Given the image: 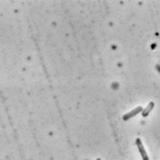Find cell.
I'll use <instances>...</instances> for the list:
<instances>
[{
    "mask_svg": "<svg viewBox=\"0 0 160 160\" xmlns=\"http://www.w3.org/2000/svg\"><path fill=\"white\" fill-rule=\"evenodd\" d=\"M136 145L138 147V150H139V152H140V154L142 156L143 160H149L148 155H147V153H146V151H145V149L144 147V145L142 143V140L140 138H137L136 139Z\"/></svg>",
    "mask_w": 160,
    "mask_h": 160,
    "instance_id": "7a4b0ae2",
    "label": "cell"
},
{
    "mask_svg": "<svg viewBox=\"0 0 160 160\" xmlns=\"http://www.w3.org/2000/svg\"><path fill=\"white\" fill-rule=\"evenodd\" d=\"M142 111H143V107L141 106H139V107H135L134 109H133L132 111H130V112L126 113L125 115H123V118L122 119H123V120L127 121L130 119H132V118L135 117L136 115H138L139 113H142Z\"/></svg>",
    "mask_w": 160,
    "mask_h": 160,
    "instance_id": "6da1fadb",
    "label": "cell"
},
{
    "mask_svg": "<svg viewBox=\"0 0 160 160\" xmlns=\"http://www.w3.org/2000/svg\"><path fill=\"white\" fill-rule=\"evenodd\" d=\"M96 160H101V158H97V159Z\"/></svg>",
    "mask_w": 160,
    "mask_h": 160,
    "instance_id": "277c9868",
    "label": "cell"
},
{
    "mask_svg": "<svg viewBox=\"0 0 160 160\" xmlns=\"http://www.w3.org/2000/svg\"><path fill=\"white\" fill-rule=\"evenodd\" d=\"M154 107H155V103H154V102H150V103L146 106V107L143 109V111H142V116H143L144 118H146V117L150 114V112L153 110Z\"/></svg>",
    "mask_w": 160,
    "mask_h": 160,
    "instance_id": "3957f363",
    "label": "cell"
}]
</instances>
